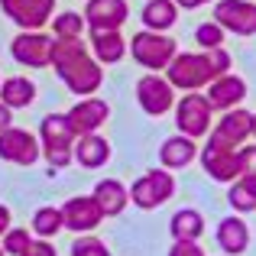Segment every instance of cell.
Instances as JSON below:
<instances>
[{
  "instance_id": "6da1fadb",
  "label": "cell",
  "mask_w": 256,
  "mask_h": 256,
  "mask_svg": "<svg viewBox=\"0 0 256 256\" xmlns=\"http://www.w3.org/2000/svg\"><path fill=\"white\" fill-rule=\"evenodd\" d=\"M49 65H56L62 84L78 98H91L104 84V65L91 56L82 39H52Z\"/></svg>"
},
{
  "instance_id": "7a4b0ae2",
  "label": "cell",
  "mask_w": 256,
  "mask_h": 256,
  "mask_svg": "<svg viewBox=\"0 0 256 256\" xmlns=\"http://www.w3.org/2000/svg\"><path fill=\"white\" fill-rule=\"evenodd\" d=\"M234 65V56L220 49H201V52H175V58L166 65V82L175 91H204L214 78L227 75Z\"/></svg>"
},
{
  "instance_id": "3957f363",
  "label": "cell",
  "mask_w": 256,
  "mask_h": 256,
  "mask_svg": "<svg viewBox=\"0 0 256 256\" xmlns=\"http://www.w3.org/2000/svg\"><path fill=\"white\" fill-rule=\"evenodd\" d=\"M72 146H75V133H72L65 114H46V117L39 120V150L49 159V169L58 172V169L75 162Z\"/></svg>"
},
{
  "instance_id": "277c9868",
  "label": "cell",
  "mask_w": 256,
  "mask_h": 256,
  "mask_svg": "<svg viewBox=\"0 0 256 256\" xmlns=\"http://www.w3.org/2000/svg\"><path fill=\"white\" fill-rule=\"evenodd\" d=\"M126 52L133 56V62L143 65L146 72H166V65L175 58L178 42L169 32H152V30H140L133 32V39L126 42Z\"/></svg>"
},
{
  "instance_id": "5b68a950",
  "label": "cell",
  "mask_w": 256,
  "mask_h": 256,
  "mask_svg": "<svg viewBox=\"0 0 256 256\" xmlns=\"http://www.w3.org/2000/svg\"><path fill=\"white\" fill-rule=\"evenodd\" d=\"M175 126H178L182 136H192V140H201L208 136L211 130V104L201 91H185L182 100H175Z\"/></svg>"
},
{
  "instance_id": "8992f818",
  "label": "cell",
  "mask_w": 256,
  "mask_h": 256,
  "mask_svg": "<svg viewBox=\"0 0 256 256\" xmlns=\"http://www.w3.org/2000/svg\"><path fill=\"white\" fill-rule=\"evenodd\" d=\"M208 146L211 150H240L246 140L253 136V110L246 107H230L224 110V117L218 120L214 130H208Z\"/></svg>"
},
{
  "instance_id": "52a82bcc",
  "label": "cell",
  "mask_w": 256,
  "mask_h": 256,
  "mask_svg": "<svg viewBox=\"0 0 256 256\" xmlns=\"http://www.w3.org/2000/svg\"><path fill=\"white\" fill-rule=\"evenodd\" d=\"M126 192H130V201L140 211H156L159 204H166L175 194V178L169 169H150L146 175H140Z\"/></svg>"
},
{
  "instance_id": "ba28073f",
  "label": "cell",
  "mask_w": 256,
  "mask_h": 256,
  "mask_svg": "<svg viewBox=\"0 0 256 256\" xmlns=\"http://www.w3.org/2000/svg\"><path fill=\"white\" fill-rule=\"evenodd\" d=\"M214 23L234 36H256L253 0H214Z\"/></svg>"
},
{
  "instance_id": "9c48e42d",
  "label": "cell",
  "mask_w": 256,
  "mask_h": 256,
  "mask_svg": "<svg viewBox=\"0 0 256 256\" xmlns=\"http://www.w3.org/2000/svg\"><path fill=\"white\" fill-rule=\"evenodd\" d=\"M136 104L143 107V114L150 117H162L175 107V88L166 82V75L150 72L136 82Z\"/></svg>"
},
{
  "instance_id": "30bf717a",
  "label": "cell",
  "mask_w": 256,
  "mask_h": 256,
  "mask_svg": "<svg viewBox=\"0 0 256 256\" xmlns=\"http://www.w3.org/2000/svg\"><path fill=\"white\" fill-rule=\"evenodd\" d=\"M42 150H39V136L23 126H6L0 130V159L13 166H32L39 162Z\"/></svg>"
},
{
  "instance_id": "8fae6325",
  "label": "cell",
  "mask_w": 256,
  "mask_h": 256,
  "mask_svg": "<svg viewBox=\"0 0 256 256\" xmlns=\"http://www.w3.org/2000/svg\"><path fill=\"white\" fill-rule=\"evenodd\" d=\"M10 56L26 68H46L52 56V36L42 30H23L13 36L10 42Z\"/></svg>"
},
{
  "instance_id": "7c38bea8",
  "label": "cell",
  "mask_w": 256,
  "mask_h": 256,
  "mask_svg": "<svg viewBox=\"0 0 256 256\" xmlns=\"http://www.w3.org/2000/svg\"><path fill=\"white\" fill-rule=\"evenodd\" d=\"M65 120H68V126H72V133H75V136L98 133L100 126L110 120V104L91 94V98H82V100H78V104L65 114Z\"/></svg>"
},
{
  "instance_id": "4fadbf2b",
  "label": "cell",
  "mask_w": 256,
  "mask_h": 256,
  "mask_svg": "<svg viewBox=\"0 0 256 256\" xmlns=\"http://www.w3.org/2000/svg\"><path fill=\"white\" fill-rule=\"evenodd\" d=\"M100 220H104V214L91 194H75L62 204V227L72 234H91L98 230Z\"/></svg>"
},
{
  "instance_id": "5bb4252c",
  "label": "cell",
  "mask_w": 256,
  "mask_h": 256,
  "mask_svg": "<svg viewBox=\"0 0 256 256\" xmlns=\"http://www.w3.org/2000/svg\"><path fill=\"white\" fill-rule=\"evenodd\" d=\"M0 10L23 30H42L56 13V0H0Z\"/></svg>"
},
{
  "instance_id": "9a60e30c",
  "label": "cell",
  "mask_w": 256,
  "mask_h": 256,
  "mask_svg": "<svg viewBox=\"0 0 256 256\" xmlns=\"http://www.w3.org/2000/svg\"><path fill=\"white\" fill-rule=\"evenodd\" d=\"M204 98L208 104H211V110H230V107H240L246 100V82L240 75H234V72H227V75L214 78L211 84L204 88Z\"/></svg>"
},
{
  "instance_id": "2e32d148",
  "label": "cell",
  "mask_w": 256,
  "mask_h": 256,
  "mask_svg": "<svg viewBox=\"0 0 256 256\" xmlns=\"http://www.w3.org/2000/svg\"><path fill=\"white\" fill-rule=\"evenodd\" d=\"M82 16L88 30H120L130 16V6L126 0H88Z\"/></svg>"
},
{
  "instance_id": "e0dca14e",
  "label": "cell",
  "mask_w": 256,
  "mask_h": 256,
  "mask_svg": "<svg viewBox=\"0 0 256 256\" xmlns=\"http://www.w3.org/2000/svg\"><path fill=\"white\" fill-rule=\"evenodd\" d=\"M198 159H201V169L211 175L214 182H227V185H230L240 175L237 150H211V146H204V150L198 152Z\"/></svg>"
},
{
  "instance_id": "ac0fdd59",
  "label": "cell",
  "mask_w": 256,
  "mask_h": 256,
  "mask_svg": "<svg viewBox=\"0 0 256 256\" xmlns=\"http://www.w3.org/2000/svg\"><path fill=\"white\" fill-rule=\"evenodd\" d=\"M110 143H107L100 133H88V136H75V146H72V156L82 169H100V166L110 162Z\"/></svg>"
},
{
  "instance_id": "d6986e66",
  "label": "cell",
  "mask_w": 256,
  "mask_h": 256,
  "mask_svg": "<svg viewBox=\"0 0 256 256\" xmlns=\"http://www.w3.org/2000/svg\"><path fill=\"white\" fill-rule=\"evenodd\" d=\"M214 240H218V246L227 256H240V253H246V246H250V227H246V220L240 218V214H230V218H224L218 224Z\"/></svg>"
},
{
  "instance_id": "ffe728a7",
  "label": "cell",
  "mask_w": 256,
  "mask_h": 256,
  "mask_svg": "<svg viewBox=\"0 0 256 256\" xmlns=\"http://www.w3.org/2000/svg\"><path fill=\"white\" fill-rule=\"evenodd\" d=\"M91 56L100 65H117L126 56V39L120 30H91Z\"/></svg>"
},
{
  "instance_id": "44dd1931",
  "label": "cell",
  "mask_w": 256,
  "mask_h": 256,
  "mask_svg": "<svg viewBox=\"0 0 256 256\" xmlns=\"http://www.w3.org/2000/svg\"><path fill=\"white\" fill-rule=\"evenodd\" d=\"M91 198L98 201V208H100L104 218H117V214H124L126 204H130V192H126V185H124V182H117V178L98 182L94 192H91Z\"/></svg>"
},
{
  "instance_id": "7402d4cb",
  "label": "cell",
  "mask_w": 256,
  "mask_h": 256,
  "mask_svg": "<svg viewBox=\"0 0 256 256\" xmlns=\"http://www.w3.org/2000/svg\"><path fill=\"white\" fill-rule=\"evenodd\" d=\"M194 159H198V143H194L192 136H169L162 146H159V166L162 169H185V166H192Z\"/></svg>"
},
{
  "instance_id": "603a6c76",
  "label": "cell",
  "mask_w": 256,
  "mask_h": 256,
  "mask_svg": "<svg viewBox=\"0 0 256 256\" xmlns=\"http://www.w3.org/2000/svg\"><path fill=\"white\" fill-rule=\"evenodd\" d=\"M32 100H36V84H32V78L13 75V78H4V82H0V104H6L10 110L30 107Z\"/></svg>"
},
{
  "instance_id": "cb8c5ba5",
  "label": "cell",
  "mask_w": 256,
  "mask_h": 256,
  "mask_svg": "<svg viewBox=\"0 0 256 256\" xmlns=\"http://www.w3.org/2000/svg\"><path fill=\"white\" fill-rule=\"evenodd\" d=\"M140 20H143V26L152 30V32H169L175 26V20H178V6H175L172 0H146Z\"/></svg>"
},
{
  "instance_id": "d4e9b609",
  "label": "cell",
  "mask_w": 256,
  "mask_h": 256,
  "mask_svg": "<svg viewBox=\"0 0 256 256\" xmlns=\"http://www.w3.org/2000/svg\"><path fill=\"white\" fill-rule=\"evenodd\" d=\"M169 234H172V240H201L204 237V218H201V211H194V208L175 211L169 220Z\"/></svg>"
},
{
  "instance_id": "484cf974",
  "label": "cell",
  "mask_w": 256,
  "mask_h": 256,
  "mask_svg": "<svg viewBox=\"0 0 256 256\" xmlns=\"http://www.w3.org/2000/svg\"><path fill=\"white\" fill-rule=\"evenodd\" d=\"M227 201L237 214L256 211V178H246V175H237L227 188Z\"/></svg>"
},
{
  "instance_id": "4316f807",
  "label": "cell",
  "mask_w": 256,
  "mask_h": 256,
  "mask_svg": "<svg viewBox=\"0 0 256 256\" xmlns=\"http://www.w3.org/2000/svg\"><path fill=\"white\" fill-rule=\"evenodd\" d=\"M49 26H52V39H82V32L88 30L84 16L82 13H72V10L56 13L49 20Z\"/></svg>"
},
{
  "instance_id": "83f0119b",
  "label": "cell",
  "mask_w": 256,
  "mask_h": 256,
  "mask_svg": "<svg viewBox=\"0 0 256 256\" xmlns=\"http://www.w3.org/2000/svg\"><path fill=\"white\" fill-rule=\"evenodd\" d=\"M62 230V208H36V214H32V234L42 240H52L56 234Z\"/></svg>"
},
{
  "instance_id": "f1b7e54d",
  "label": "cell",
  "mask_w": 256,
  "mask_h": 256,
  "mask_svg": "<svg viewBox=\"0 0 256 256\" xmlns=\"http://www.w3.org/2000/svg\"><path fill=\"white\" fill-rule=\"evenodd\" d=\"M224 36H227V32L220 30L214 20L198 23V30H194V42H198L201 49H220V46H224Z\"/></svg>"
},
{
  "instance_id": "f546056e",
  "label": "cell",
  "mask_w": 256,
  "mask_h": 256,
  "mask_svg": "<svg viewBox=\"0 0 256 256\" xmlns=\"http://www.w3.org/2000/svg\"><path fill=\"white\" fill-rule=\"evenodd\" d=\"M30 244H32V234L26 230V227H10V230L4 234V253L6 256H20Z\"/></svg>"
},
{
  "instance_id": "4dcf8cb0",
  "label": "cell",
  "mask_w": 256,
  "mask_h": 256,
  "mask_svg": "<svg viewBox=\"0 0 256 256\" xmlns=\"http://www.w3.org/2000/svg\"><path fill=\"white\" fill-rule=\"evenodd\" d=\"M72 256H110V250L104 246V240L91 237V234H82V237L72 244Z\"/></svg>"
},
{
  "instance_id": "1f68e13d",
  "label": "cell",
  "mask_w": 256,
  "mask_h": 256,
  "mask_svg": "<svg viewBox=\"0 0 256 256\" xmlns=\"http://www.w3.org/2000/svg\"><path fill=\"white\" fill-rule=\"evenodd\" d=\"M237 156H240V175L256 178V143H244L237 150Z\"/></svg>"
},
{
  "instance_id": "d6a6232c",
  "label": "cell",
  "mask_w": 256,
  "mask_h": 256,
  "mask_svg": "<svg viewBox=\"0 0 256 256\" xmlns=\"http://www.w3.org/2000/svg\"><path fill=\"white\" fill-rule=\"evenodd\" d=\"M169 256H204L198 240H172V250Z\"/></svg>"
},
{
  "instance_id": "836d02e7",
  "label": "cell",
  "mask_w": 256,
  "mask_h": 256,
  "mask_svg": "<svg viewBox=\"0 0 256 256\" xmlns=\"http://www.w3.org/2000/svg\"><path fill=\"white\" fill-rule=\"evenodd\" d=\"M20 256H58L56 246H52V240H42V237H32V244L26 246Z\"/></svg>"
},
{
  "instance_id": "e575fe53",
  "label": "cell",
  "mask_w": 256,
  "mask_h": 256,
  "mask_svg": "<svg viewBox=\"0 0 256 256\" xmlns=\"http://www.w3.org/2000/svg\"><path fill=\"white\" fill-rule=\"evenodd\" d=\"M178 10H198V6H204V4H214V0H172Z\"/></svg>"
},
{
  "instance_id": "d590c367",
  "label": "cell",
  "mask_w": 256,
  "mask_h": 256,
  "mask_svg": "<svg viewBox=\"0 0 256 256\" xmlns=\"http://www.w3.org/2000/svg\"><path fill=\"white\" fill-rule=\"evenodd\" d=\"M6 126H13V110L6 104H0V130H6Z\"/></svg>"
},
{
  "instance_id": "8d00e7d4",
  "label": "cell",
  "mask_w": 256,
  "mask_h": 256,
  "mask_svg": "<svg viewBox=\"0 0 256 256\" xmlns=\"http://www.w3.org/2000/svg\"><path fill=\"white\" fill-rule=\"evenodd\" d=\"M10 230V208L6 204H0V237Z\"/></svg>"
},
{
  "instance_id": "74e56055",
  "label": "cell",
  "mask_w": 256,
  "mask_h": 256,
  "mask_svg": "<svg viewBox=\"0 0 256 256\" xmlns=\"http://www.w3.org/2000/svg\"><path fill=\"white\" fill-rule=\"evenodd\" d=\"M253 136H256V114H253Z\"/></svg>"
},
{
  "instance_id": "f35d334b",
  "label": "cell",
  "mask_w": 256,
  "mask_h": 256,
  "mask_svg": "<svg viewBox=\"0 0 256 256\" xmlns=\"http://www.w3.org/2000/svg\"><path fill=\"white\" fill-rule=\"evenodd\" d=\"M0 256H4V246H0Z\"/></svg>"
},
{
  "instance_id": "ab89813d",
  "label": "cell",
  "mask_w": 256,
  "mask_h": 256,
  "mask_svg": "<svg viewBox=\"0 0 256 256\" xmlns=\"http://www.w3.org/2000/svg\"><path fill=\"white\" fill-rule=\"evenodd\" d=\"M224 256H227V253H224Z\"/></svg>"
}]
</instances>
